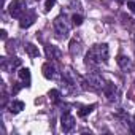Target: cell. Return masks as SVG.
<instances>
[{"label":"cell","instance_id":"obj_1","mask_svg":"<svg viewBox=\"0 0 135 135\" xmlns=\"http://www.w3.org/2000/svg\"><path fill=\"white\" fill-rule=\"evenodd\" d=\"M54 30H56V33L60 37V38H67L69 37V33H70V26H69V22H67V18H65V15L62 16H57L56 19H54Z\"/></svg>","mask_w":135,"mask_h":135},{"label":"cell","instance_id":"obj_2","mask_svg":"<svg viewBox=\"0 0 135 135\" xmlns=\"http://www.w3.org/2000/svg\"><path fill=\"white\" fill-rule=\"evenodd\" d=\"M86 80H88V83L91 84V88L92 89H103L105 88V81H103V78L97 73V72H91V73H88L86 75Z\"/></svg>","mask_w":135,"mask_h":135},{"label":"cell","instance_id":"obj_3","mask_svg":"<svg viewBox=\"0 0 135 135\" xmlns=\"http://www.w3.org/2000/svg\"><path fill=\"white\" fill-rule=\"evenodd\" d=\"M8 11L13 18H22V15L26 11V5H24L22 0H13L8 7Z\"/></svg>","mask_w":135,"mask_h":135},{"label":"cell","instance_id":"obj_4","mask_svg":"<svg viewBox=\"0 0 135 135\" xmlns=\"http://www.w3.org/2000/svg\"><path fill=\"white\" fill-rule=\"evenodd\" d=\"M92 51L95 52L97 59H99V60H100L102 64H105V62L108 60L110 51H108V45H107V43H102V45H95V46L92 48Z\"/></svg>","mask_w":135,"mask_h":135},{"label":"cell","instance_id":"obj_5","mask_svg":"<svg viewBox=\"0 0 135 135\" xmlns=\"http://www.w3.org/2000/svg\"><path fill=\"white\" fill-rule=\"evenodd\" d=\"M60 126H62V130L64 132H70L75 127V118L72 114H64L60 118Z\"/></svg>","mask_w":135,"mask_h":135},{"label":"cell","instance_id":"obj_6","mask_svg":"<svg viewBox=\"0 0 135 135\" xmlns=\"http://www.w3.org/2000/svg\"><path fill=\"white\" fill-rule=\"evenodd\" d=\"M33 22H35V13H33V11H29V13L22 15L19 26H21V29H27V27H30Z\"/></svg>","mask_w":135,"mask_h":135},{"label":"cell","instance_id":"obj_7","mask_svg":"<svg viewBox=\"0 0 135 135\" xmlns=\"http://www.w3.org/2000/svg\"><path fill=\"white\" fill-rule=\"evenodd\" d=\"M103 92H105V95H107V99L110 102L116 100V97H118V89H116V86L113 83H107L105 88H103Z\"/></svg>","mask_w":135,"mask_h":135},{"label":"cell","instance_id":"obj_8","mask_svg":"<svg viewBox=\"0 0 135 135\" xmlns=\"http://www.w3.org/2000/svg\"><path fill=\"white\" fill-rule=\"evenodd\" d=\"M41 72H43V76H45L46 80H52V78L56 76V67H54V64L46 62V64L41 67Z\"/></svg>","mask_w":135,"mask_h":135},{"label":"cell","instance_id":"obj_9","mask_svg":"<svg viewBox=\"0 0 135 135\" xmlns=\"http://www.w3.org/2000/svg\"><path fill=\"white\" fill-rule=\"evenodd\" d=\"M116 62H118V65L121 67V69H122L126 73H129V72L132 70V60H130L127 56H118Z\"/></svg>","mask_w":135,"mask_h":135},{"label":"cell","instance_id":"obj_10","mask_svg":"<svg viewBox=\"0 0 135 135\" xmlns=\"http://www.w3.org/2000/svg\"><path fill=\"white\" fill-rule=\"evenodd\" d=\"M60 54L62 52H60V49L57 46H52V45L46 46V56H48V59H59Z\"/></svg>","mask_w":135,"mask_h":135},{"label":"cell","instance_id":"obj_11","mask_svg":"<svg viewBox=\"0 0 135 135\" xmlns=\"http://www.w3.org/2000/svg\"><path fill=\"white\" fill-rule=\"evenodd\" d=\"M24 102H21V100H13L11 103H10V111L13 113V114H16V113H19V111H22L24 110Z\"/></svg>","mask_w":135,"mask_h":135},{"label":"cell","instance_id":"obj_12","mask_svg":"<svg viewBox=\"0 0 135 135\" xmlns=\"http://www.w3.org/2000/svg\"><path fill=\"white\" fill-rule=\"evenodd\" d=\"M26 52H27L30 57H38V56H40L38 46H35V45H32V43H27V45H26Z\"/></svg>","mask_w":135,"mask_h":135},{"label":"cell","instance_id":"obj_13","mask_svg":"<svg viewBox=\"0 0 135 135\" xmlns=\"http://www.w3.org/2000/svg\"><path fill=\"white\" fill-rule=\"evenodd\" d=\"M18 76H19L24 83H29V81H30V70L26 69V67H21L19 72H18Z\"/></svg>","mask_w":135,"mask_h":135},{"label":"cell","instance_id":"obj_14","mask_svg":"<svg viewBox=\"0 0 135 135\" xmlns=\"http://www.w3.org/2000/svg\"><path fill=\"white\" fill-rule=\"evenodd\" d=\"M80 49H81V48H80V41H78L76 38H75V40H72V41H70V52L75 56V54H78V52H80Z\"/></svg>","mask_w":135,"mask_h":135},{"label":"cell","instance_id":"obj_15","mask_svg":"<svg viewBox=\"0 0 135 135\" xmlns=\"http://www.w3.org/2000/svg\"><path fill=\"white\" fill-rule=\"evenodd\" d=\"M94 108H95V105H88V107H83V108L78 111V116H80V118H84V116H88V114H89Z\"/></svg>","mask_w":135,"mask_h":135},{"label":"cell","instance_id":"obj_16","mask_svg":"<svg viewBox=\"0 0 135 135\" xmlns=\"http://www.w3.org/2000/svg\"><path fill=\"white\" fill-rule=\"evenodd\" d=\"M49 97H51V100H54V102L57 103L59 99H60V92H59L57 89H51V91H49Z\"/></svg>","mask_w":135,"mask_h":135},{"label":"cell","instance_id":"obj_17","mask_svg":"<svg viewBox=\"0 0 135 135\" xmlns=\"http://www.w3.org/2000/svg\"><path fill=\"white\" fill-rule=\"evenodd\" d=\"M72 24L73 26H81L83 24V16L81 15H73L72 16Z\"/></svg>","mask_w":135,"mask_h":135},{"label":"cell","instance_id":"obj_18","mask_svg":"<svg viewBox=\"0 0 135 135\" xmlns=\"http://www.w3.org/2000/svg\"><path fill=\"white\" fill-rule=\"evenodd\" d=\"M54 3H56V0H46L45 2V11H49L54 7Z\"/></svg>","mask_w":135,"mask_h":135},{"label":"cell","instance_id":"obj_19","mask_svg":"<svg viewBox=\"0 0 135 135\" xmlns=\"http://www.w3.org/2000/svg\"><path fill=\"white\" fill-rule=\"evenodd\" d=\"M127 8L135 15V2H132V0H129V2H127Z\"/></svg>","mask_w":135,"mask_h":135},{"label":"cell","instance_id":"obj_20","mask_svg":"<svg viewBox=\"0 0 135 135\" xmlns=\"http://www.w3.org/2000/svg\"><path fill=\"white\" fill-rule=\"evenodd\" d=\"M0 33H2V38H3V40H7V30H2Z\"/></svg>","mask_w":135,"mask_h":135},{"label":"cell","instance_id":"obj_21","mask_svg":"<svg viewBox=\"0 0 135 135\" xmlns=\"http://www.w3.org/2000/svg\"><path fill=\"white\" fill-rule=\"evenodd\" d=\"M133 119H135V114H133Z\"/></svg>","mask_w":135,"mask_h":135}]
</instances>
